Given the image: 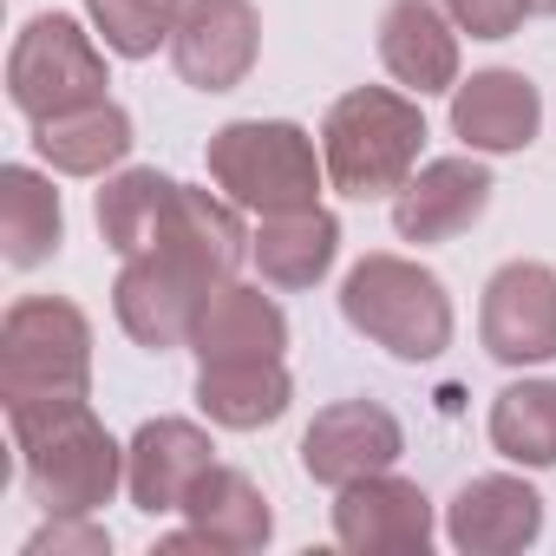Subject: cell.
Segmentation results:
<instances>
[{"instance_id": "1", "label": "cell", "mask_w": 556, "mask_h": 556, "mask_svg": "<svg viewBox=\"0 0 556 556\" xmlns=\"http://www.w3.org/2000/svg\"><path fill=\"white\" fill-rule=\"evenodd\" d=\"M0 400L8 419L92 400V321L60 295H27L0 321Z\"/></svg>"}, {"instance_id": "2", "label": "cell", "mask_w": 556, "mask_h": 556, "mask_svg": "<svg viewBox=\"0 0 556 556\" xmlns=\"http://www.w3.org/2000/svg\"><path fill=\"white\" fill-rule=\"evenodd\" d=\"M8 426L21 445L27 491L47 517H92L125 484V445L92 419V400L60 406V413H34V419H8Z\"/></svg>"}, {"instance_id": "3", "label": "cell", "mask_w": 556, "mask_h": 556, "mask_svg": "<svg viewBox=\"0 0 556 556\" xmlns=\"http://www.w3.org/2000/svg\"><path fill=\"white\" fill-rule=\"evenodd\" d=\"M419 144H426L419 105L387 86H354L321 118V164H328L334 190L361 197V203L400 190L419 164Z\"/></svg>"}, {"instance_id": "4", "label": "cell", "mask_w": 556, "mask_h": 556, "mask_svg": "<svg viewBox=\"0 0 556 556\" xmlns=\"http://www.w3.org/2000/svg\"><path fill=\"white\" fill-rule=\"evenodd\" d=\"M321 157L315 138L289 118H236L210 138V177L236 210L255 216H295L321 197Z\"/></svg>"}, {"instance_id": "5", "label": "cell", "mask_w": 556, "mask_h": 556, "mask_svg": "<svg viewBox=\"0 0 556 556\" xmlns=\"http://www.w3.org/2000/svg\"><path fill=\"white\" fill-rule=\"evenodd\" d=\"M341 315L400 361H439L452 348V302L432 268L406 255H367L341 282Z\"/></svg>"}, {"instance_id": "6", "label": "cell", "mask_w": 556, "mask_h": 556, "mask_svg": "<svg viewBox=\"0 0 556 556\" xmlns=\"http://www.w3.org/2000/svg\"><path fill=\"white\" fill-rule=\"evenodd\" d=\"M105 53L92 47V34L73 14H40L21 27L14 53H8V99L14 112H27L34 125L86 112L105 99Z\"/></svg>"}, {"instance_id": "7", "label": "cell", "mask_w": 556, "mask_h": 556, "mask_svg": "<svg viewBox=\"0 0 556 556\" xmlns=\"http://www.w3.org/2000/svg\"><path fill=\"white\" fill-rule=\"evenodd\" d=\"M484 354L504 367H543L556 361V268L543 262H504L484 282L478 308Z\"/></svg>"}, {"instance_id": "8", "label": "cell", "mask_w": 556, "mask_h": 556, "mask_svg": "<svg viewBox=\"0 0 556 556\" xmlns=\"http://www.w3.org/2000/svg\"><path fill=\"white\" fill-rule=\"evenodd\" d=\"M203 302H210V289L197 282V275H184L177 262H164L157 249L125 255L118 282H112L118 328H125L138 348H151V354L184 348V341H190V328H197V315H203Z\"/></svg>"}, {"instance_id": "9", "label": "cell", "mask_w": 556, "mask_h": 556, "mask_svg": "<svg viewBox=\"0 0 556 556\" xmlns=\"http://www.w3.org/2000/svg\"><path fill=\"white\" fill-rule=\"evenodd\" d=\"M249 242H255V236L242 229V216H236V203H229V197H210V190L177 184L144 249H157L164 262H177L184 275H197L203 289H223L229 275L242 268Z\"/></svg>"}, {"instance_id": "10", "label": "cell", "mask_w": 556, "mask_h": 556, "mask_svg": "<svg viewBox=\"0 0 556 556\" xmlns=\"http://www.w3.org/2000/svg\"><path fill=\"white\" fill-rule=\"evenodd\" d=\"M262 53V21L249 0H190L170 34V66L197 92H236Z\"/></svg>"}, {"instance_id": "11", "label": "cell", "mask_w": 556, "mask_h": 556, "mask_svg": "<svg viewBox=\"0 0 556 556\" xmlns=\"http://www.w3.org/2000/svg\"><path fill=\"white\" fill-rule=\"evenodd\" d=\"M406 452V432L400 419L380 406V400H341V406H321L315 426L302 432V471L315 484H354V478H374V471H393V458Z\"/></svg>"}, {"instance_id": "12", "label": "cell", "mask_w": 556, "mask_h": 556, "mask_svg": "<svg viewBox=\"0 0 556 556\" xmlns=\"http://www.w3.org/2000/svg\"><path fill=\"white\" fill-rule=\"evenodd\" d=\"M334 536L354 556H413V549L432 543V497L413 478H393V471L354 478V484H341Z\"/></svg>"}, {"instance_id": "13", "label": "cell", "mask_w": 556, "mask_h": 556, "mask_svg": "<svg viewBox=\"0 0 556 556\" xmlns=\"http://www.w3.org/2000/svg\"><path fill=\"white\" fill-rule=\"evenodd\" d=\"M210 465H216V445H210L203 426H190V419H151L125 445V491H131V504L144 517H177L190 504V491L203 484Z\"/></svg>"}, {"instance_id": "14", "label": "cell", "mask_w": 556, "mask_h": 556, "mask_svg": "<svg viewBox=\"0 0 556 556\" xmlns=\"http://www.w3.org/2000/svg\"><path fill=\"white\" fill-rule=\"evenodd\" d=\"M491 190L497 184H491V170L478 157H432V164H419V177L400 184L393 229L406 242H452L491 210Z\"/></svg>"}, {"instance_id": "15", "label": "cell", "mask_w": 556, "mask_h": 556, "mask_svg": "<svg viewBox=\"0 0 556 556\" xmlns=\"http://www.w3.org/2000/svg\"><path fill=\"white\" fill-rule=\"evenodd\" d=\"M445 536L465 549V556H510V549H530L543 536V497L523 484V478H471L458 484V497L445 504Z\"/></svg>"}, {"instance_id": "16", "label": "cell", "mask_w": 556, "mask_h": 556, "mask_svg": "<svg viewBox=\"0 0 556 556\" xmlns=\"http://www.w3.org/2000/svg\"><path fill=\"white\" fill-rule=\"evenodd\" d=\"M184 517H190V530H170V536L157 543L164 556H177V549H262L268 530H275L268 497H262L255 478L236 471V465H210L203 484L190 491Z\"/></svg>"}, {"instance_id": "17", "label": "cell", "mask_w": 556, "mask_h": 556, "mask_svg": "<svg viewBox=\"0 0 556 556\" xmlns=\"http://www.w3.org/2000/svg\"><path fill=\"white\" fill-rule=\"evenodd\" d=\"M543 125V99L523 73H471L465 86H452V131L471 151H523Z\"/></svg>"}, {"instance_id": "18", "label": "cell", "mask_w": 556, "mask_h": 556, "mask_svg": "<svg viewBox=\"0 0 556 556\" xmlns=\"http://www.w3.org/2000/svg\"><path fill=\"white\" fill-rule=\"evenodd\" d=\"M380 60L400 86L426 92H452L458 86V34L452 14L432 8V0H393L380 14Z\"/></svg>"}, {"instance_id": "19", "label": "cell", "mask_w": 556, "mask_h": 556, "mask_svg": "<svg viewBox=\"0 0 556 556\" xmlns=\"http://www.w3.org/2000/svg\"><path fill=\"white\" fill-rule=\"evenodd\" d=\"M190 348H197V361H282L289 315L262 289L223 282V289H210V302H203V315L190 328Z\"/></svg>"}, {"instance_id": "20", "label": "cell", "mask_w": 556, "mask_h": 556, "mask_svg": "<svg viewBox=\"0 0 556 556\" xmlns=\"http://www.w3.org/2000/svg\"><path fill=\"white\" fill-rule=\"evenodd\" d=\"M295 400V380L282 361H203L197 374V406L229 426V432H255V426H275Z\"/></svg>"}, {"instance_id": "21", "label": "cell", "mask_w": 556, "mask_h": 556, "mask_svg": "<svg viewBox=\"0 0 556 556\" xmlns=\"http://www.w3.org/2000/svg\"><path fill=\"white\" fill-rule=\"evenodd\" d=\"M249 255H255L268 289H315L321 275L334 268V255H341V223L321 203L295 210V216H262Z\"/></svg>"}, {"instance_id": "22", "label": "cell", "mask_w": 556, "mask_h": 556, "mask_svg": "<svg viewBox=\"0 0 556 556\" xmlns=\"http://www.w3.org/2000/svg\"><path fill=\"white\" fill-rule=\"evenodd\" d=\"M66 236V210H60V190L53 177L27 170V164H8L0 170V249H8L14 268H40Z\"/></svg>"}, {"instance_id": "23", "label": "cell", "mask_w": 556, "mask_h": 556, "mask_svg": "<svg viewBox=\"0 0 556 556\" xmlns=\"http://www.w3.org/2000/svg\"><path fill=\"white\" fill-rule=\"evenodd\" d=\"M34 144H40V157H47L53 170H66V177H105V170L131 151V112L112 105V99H99V105H86V112H66V118L34 125Z\"/></svg>"}, {"instance_id": "24", "label": "cell", "mask_w": 556, "mask_h": 556, "mask_svg": "<svg viewBox=\"0 0 556 556\" xmlns=\"http://www.w3.org/2000/svg\"><path fill=\"white\" fill-rule=\"evenodd\" d=\"M491 445L510 465H556V380H517L491 400Z\"/></svg>"}, {"instance_id": "25", "label": "cell", "mask_w": 556, "mask_h": 556, "mask_svg": "<svg viewBox=\"0 0 556 556\" xmlns=\"http://www.w3.org/2000/svg\"><path fill=\"white\" fill-rule=\"evenodd\" d=\"M170 190H177V184H170L164 170H118V177H105V190H99V236H105L118 255H138V249L151 242V229H157Z\"/></svg>"}, {"instance_id": "26", "label": "cell", "mask_w": 556, "mask_h": 556, "mask_svg": "<svg viewBox=\"0 0 556 556\" xmlns=\"http://www.w3.org/2000/svg\"><path fill=\"white\" fill-rule=\"evenodd\" d=\"M86 14L118 60H151L157 47H170L184 0H86Z\"/></svg>"}, {"instance_id": "27", "label": "cell", "mask_w": 556, "mask_h": 556, "mask_svg": "<svg viewBox=\"0 0 556 556\" xmlns=\"http://www.w3.org/2000/svg\"><path fill=\"white\" fill-rule=\"evenodd\" d=\"M452 27H465L471 40H510L530 14V0H445Z\"/></svg>"}, {"instance_id": "28", "label": "cell", "mask_w": 556, "mask_h": 556, "mask_svg": "<svg viewBox=\"0 0 556 556\" xmlns=\"http://www.w3.org/2000/svg\"><path fill=\"white\" fill-rule=\"evenodd\" d=\"M66 549H79V556H105L112 536H105L92 517H53L47 530L27 536V556H66Z\"/></svg>"}, {"instance_id": "29", "label": "cell", "mask_w": 556, "mask_h": 556, "mask_svg": "<svg viewBox=\"0 0 556 556\" xmlns=\"http://www.w3.org/2000/svg\"><path fill=\"white\" fill-rule=\"evenodd\" d=\"M530 14H556V0H530Z\"/></svg>"}]
</instances>
